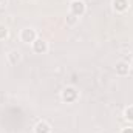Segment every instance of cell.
<instances>
[{"label":"cell","instance_id":"cell-1","mask_svg":"<svg viewBox=\"0 0 133 133\" xmlns=\"http://www.w3.org/2000/svg\"><path fill=\"white\" fill-rule=\"evenodd\" d=\"M61 98H62V101L66 102V104H73V102H76V101H77L79 93H77V90H76L74 87H66V88L62 90Z\"/></svg>","mask_w":133,"mask_h":133},{"label":"cell","instance_id":"cell-2","mask_svg":"<svg viewBox=\"0 0 133 133\" xmlns=\"http://www.w3.org/2000/svg\"><path fill=\"white\" fill-rule=\"evenodd\" d=\"M85 9H87L85 8V3L82 0H73L71 5H70V12L74 17H82L85 14Z\"/></svg>","mask_w":133,"mask_h":133},{"label":"cell","instance_id":"cell-3","mask_svg":"<svg viewBox=\"0 0 133 133\" xmlns=\"http://www.w3.org/2000/svg\"><path fill=\"white\" fill-rule=\"evenodd\" d=\"M31 45H33V51L36 54H45L48 51V42L42 37H37Z\"/></svg>","mask_w":133,"mask_h":133},{"label":"cell","instance_id":"cell-4","mask_svg":"<svg viewBox=\"0 0 133 133\" xmlns=\"http://www.w3.org/2000/svg\"><path fill=\"white\" fill-rule=\"evenodd\" d=\"M36 39H37V33L34 28H23L20 31V40L23 43H33Z\"/></svg>","mask_w":133,"mask_h":133},{"label":"cell","instance_id":"cell-5","mask_svg":"<svg viewBox=\"0 0 133 133\" xmlns=\"http://www.w3.org/2000/svg\"><path fill=\"white\" fill-rule=\"evenodd\" d=\"M115 70H116L118 76H127L129 71H130V64L129 62H118L116 66H115Z\"/></svg>","mask_w":133,"mask_h":133},{"label":"cell","instance_id":"cell-6","mask_svg":"<svg viewBox=\"0 0 133 133\" xmlns=\"http://www.w3.org/2000/svg\"><path fill=\"white\" fill-rule=\"evenodd\" d=\"M34 133H51V125L46 121H39L34 125Z\"/></svg>","mask_w":133,"mask_h":133},{"label":"cell","instance_id":"cell-7","mask_svg":"<svg viewBox=\"0 0 133 133\" xmlns=\"http://www.w3.org/2000/svg\"><path fill=\"white\" fill-rule=\"evenodd\" d=\"M113 8L118 12H125L129 9V0H113Z\"/></svg>","mask_w":133,"mask_h":133},{"label":"cell","instance_id":"cell-8","mask_svg":"<svg viewBox=\"0 0 133 133\" xmlns=\"http://www.w3.org/2000/svg\"><path fill=\"white\" fill-rule=\"evenodd\" d=\"M20 59H22V56H20V53L19 51H9L8 53V62L9 64H12V65H16V64H19L20 62Z\"/></svg>","mask_w":133,"mask_h":133},{"label":"cell","instance_id":"cell-9","mask_svg":"<svg viewBox=\"0 0 133 133\" xmlns=\"http://www.w3.org/2000/svg\"><path fill=\"white\" fill-rule=\"evenodd\" d=\"M124 118H125L129 122H133V105H129V107L124 110Z\"/></svg>","mask_w":133,"mask_h":133},{"label":"cell","instance_id":"cell-10","mask_svg":"<svg viewBox=\"0 0 133 133\" xmlns=\"http://www.w3.org/2000/svg\"><path fill=\"white\" fill-rule=\"evenodd\" d=\"M8 34H9L8 28H6L5 25H2V23H0V40H5V39L8 37Z\"/></svg>","mask_w":133,"mask_h":133},{"label":"cell","instance_id":"cell-11","mask_svg":"<svg viewBox=\"0 0 133 133\" xmlns=\"http://www.w3.org/2000/svg\"><path fill=\"white\" fill-rule=\"evenodd\" d=\"M121 133H133V127H125V129H122Z\"/></svg>","mask_w":133,"mask_h":133},{"label":"cell","instance_id":"cell-12","mask_svg":"<svg viewBox=\"0 0 133 133\" xmlns=\"http://www.w3.org/2000/svg\"><path fill=\"white\" fill-rule=\"evenodd\" d=\"M130 68H132V70H133V61H132V64H130Z\"/></svg>","mask_w":133,"mask_h":133}]
</instances>
